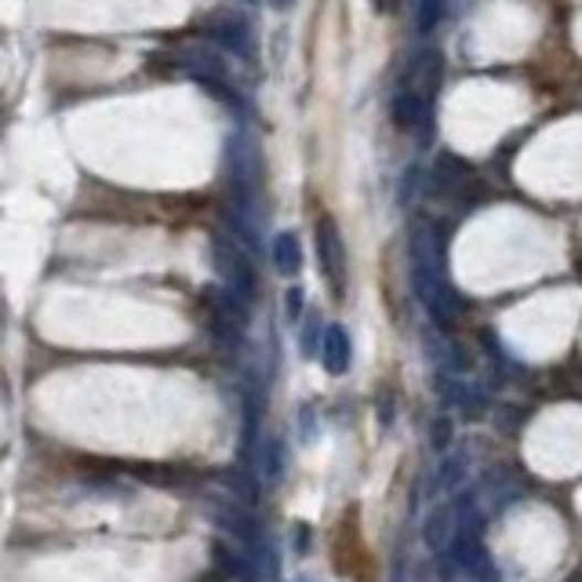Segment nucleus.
<instances>
[{
	"mask_svg": "<svg viewBox=\"0 0 582 582\" xmlns=\"http://www.w3.org/2000/svg\"><path fill=\"white\" fill-rule=\"evenodd\" d=\"M258 469H263L266 480L284 477V444H281V437H269L263 448H258Z\"/></svg>",
	"mask_w": 582,
	"mask_h": 582,
	"instance_id": "11",
	"label": "nucleus"
},
{
	"mask_svg": "<svg viewBox=\"0 0 582 582\" xmlns=\"http://www.w3.org/2000/svg\"><path fill=\"white\" fill-rule=\"evenodd\" d=\"M320 361H325L328 375H342V371H350L353 342H350V331H346L342 325L325 328V336H320Z\"/></svg>",
	"mask_w": 582,
	"mask_h": 582,
	"instance_id": "5",
	"label": "nucleus"
},
{
	"mask_svg": "<svg viewBox=\"0 0 582 582\" xmlns=\"http://www.w3.org/2000/svg\"><path fill=\"white\" fill-rule=\"evenodd\" d=\"M390 117H393V124H398L401 131L419 128V124L426 120V103H423V95H415V92L398 95V98H393V106H390Z\"/></svg>",
	"mask_w": 582,
	"mask_h": 582,
	"instance_id": "8",
	"label": "nucleus"
},
{
	"mask_svg": "<svg viewBox=\"0 0 582 582\" xmlns=\"http://www.w3.org/2000/svg\"><path fill=\"white\" fill-rule=\"evenodd\" d=\"M269 258H274V266H277L281 277H295L303 269V244H299V237H295L292 230L277 233L274 244H269Z\"/></svg>",
	"mask_w": 582,
	"mask_h": 582,
	"instance_id": "7",
	"label": "nucleus"
},
{
	"mask_svg": "<svg viewBox=\"0 0 582 582\" xmlns=\"http://www.w3.org/2000/svg\"><path fill=\"white\" fill-rule=\"evenodd\" d=\"M299 582H314V579H299Z\"/></svg>",
	"mask_w": 582,
	"mask_h": 582,
	"instance_id": "18",
	"label": "nucleus"
},
{
	"mask_svg": "<svg viewBox=\"0 0 582 582\" xmlns=\"http://www.w3.org/2000/svg\"><path fill=\"white\" fill-rule=\"evenodd\" d=\"M433 444H437V448H444V444H448V423H437V430H433Z\"/></svg>",
	"mask_w": 582,
	"mask_h": 582,
	"instance_id": "15",
	"label": "nucleus"
},
{
	"mask_svg": "<svg viewBox=\"0 0 582 582\" xmlns=\"http://www.w3.org/2000/svg\"><path fill=\"white\" fill-rule=\"evenodd\" d=\"M269 4H274V8H281V11H284V8H292L295 0H269Z\"/></svg>",
	"mask_w": 582,
	"mask_h": 582,
	"instance_id": "17",
	"label": "nucleus"
},
{
	"mask_svg": "<svg viewBox=\"0 0 582 582\" xmlns=\"http://www.w3.org/2000/svg\"><path fill=\"white\" fill-rule=\"evenodd\" d=\"M208 36L237 55H252V30H247V22L241 15H212Z\"/></svg>",
	"mask_w": 582,
	"mask_h": 582,
	"instance_id": "6",
	"label": "nucleus"
},
{
	"mask_svg": "<svg viewBox=\"0 0 582 582\" xmlns=\"http://www.w3.org/2000/svg\"><path fill=\"white\" fill-rule=\"evenodd\" d=\"M452 506H437L430 517H426V525H423V539H426V547L430 550H441L444 542L452 539Z\"/></svg>",
	"mask_w": 582,
	"mask_h": 582,
	"instance_id": "9",
	"label": "nucleus"
},
{
	"mask_svg": "<svg viewBox=\"0 0 582 582\" xmlns=\"http://www.w3.org/2000/svg\"><path fill=\"white\" fill-rule=\"evenodd\" d=\"M320 336H325L320 320H317V317H309V325H306V331H303V353H306V357L320 353Z\"/></svg>",
	"mask_w": 582,
	"mask_h": 582,
	"instance_id": "13",
	"label": "nucleus"
},
{
	"mask_svg": "<svg viewBox=\"0 0 582 582\" xmlns=\"http://www.w3.org/2000/svg\"><path fill=\"white\" fill-rule=\"evenodd\" d=\"M448 550H452V561L463 568V572L477 575L480 582H499V568L488 561V550L485 542H480V531H477V521L469 514L459 517V525L452 528V539H448Z\"/></svg>",
	"mask_w": 582,
	"mask_h": 582,
	"instance_id": "2",
	"label": "nucleus"
},
{
	"mask_svg": "<svg viewBox=\"0 0 582 582\" xmlns=\"http://www.w3.org/2000/svg\"><path fill=\"white\" fill-rule=\"evenodd\" d=\"M222 485H226L233 495H237V499H244L247 506H255V502H258V485H255V477L247 474L244 466L226 469V474H222Z\"/></svg>",
	"mask_w": 582,
	"mask_h": 582,
	"instance_id": "10",
	"label": "nucleus"
},
{
	"mask_svg": "<svg viewBox=\"0 0 582 582\" xmlns=\"http://www.w3.org/2000/svg\"><path fill=\"white\" fill-rule=\"evenodd\" d=\"M212 263H215V274L226 281V288L233 295H241L244 303L252 299L255 288H258V281H255L252 258H247V252L241 244H233L226 237H215L212 241Z\"/></svg>",
	"mask_w": 582,
	"mask_h": 582,
	"instance_id": "3",
	"label": "nucleus"
},
{
	"mask_svg": "<svg viewBox=\"0 0 582 582\" xmlns=\"http://www.w3.org/2000/svg\"><path fill=\"white\" fill-rule=\"evenodd\" d=\"M444 244H441V233L433 226H419L412 233V284H415V295L426 303V309L433 314L437 325H448L452 320V292L444 284Z\"/></svg>",
	"mask_w": 582,
	"mask_h": 582,
	"instance_id": "1",
	"label": "nucleus"
},
{
	"mask_svg": "<svg viewBox=\"0 0 582 582\" xmlns=\"http://www.w3.org/2000/svg\"><path fill=\"white\" fill-rule=\"evenodd\" d=\"M306 542H309V531H306V528H299V531H295V547L306 550Z\"/></svg>",
	"mask_w": 582,
	"mask_h": 582,
	"instance_id": "16",
	"label": "nucleus"
},
{
	"mask_svg": "<svg viewBox=\"0 0 582 582\" xmlns=\"http://www.w3.org/2000/svg\"><path fill=\"white\" fill-rule=\"evenodd\" d=\"M299 314H303V288H292L288 292V317L299 320Z\"/></svg>",
	"mask_w": 582,
	"mask_h": 582,
	"instance_id": "14",
	"label": "nucleus"
},
{
	"mask_svg": "<svg viewBox=\"0 0 582 582\" xmlns=\"http://www.w3.org/2000/svg\"><path fill=\"white\" fill-rule=\"evenodd\" d=\"M441 11H444V0H419V30L430 33L441 22Z\"/></svg>",
	"mask_w": 582,
	"mask_h": 582,
	"instance_id": "12",
	"label": "nucleus"
},
{
	"mask_svg": "<svg viewBox=\"0 0 582 582\" xmlns=\"http://www.w3.org/2000/svg\"><path fill=\"white\" fill-rule=\"evenodd\" d=\"M317 255H320V269H325L331 292L342 295L346 292V244L331 219L317 222Z\"/></svg>",
	"mask_w": 582,
	"mask_h": 582,
	"instance_id": "4",
	"label": "nucleus"
}]
</instances>
